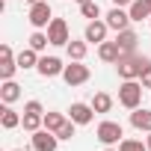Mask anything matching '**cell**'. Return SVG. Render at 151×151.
I'll use <instances>...</instances> for the list:
<instances>
[{
  "label": "cell",
  "instance_id": "obj_34",
  "mask_svg": "<svg viewBox=\"0 0 151 151\" xmlns=\"http://www.w3.org/2000/svg\"><path fill=\"white\" fill-rule=\"evenodd\" d=\"M145 3H148V9H151V0H145Z\"/></svg>",
  "mask_w": 151,
  "mask_h": 151
},
{
  "label": "cell",
  "instance_id": "obj_12",
  "mask_svg": "<svg viewBox=\"0 0 151 151\" xmlns=\"http://www.w3.org/2000/svg\"><path fill=\"white\" fill-rule=\"evenodd\" d=\"M36 68H39L42 77H56V74H62V71H65V65H62L56 56H42Z\"/></svg>",
  "mask_w": 151,
  "mask_h": 151
},
{
  "label": "cell",
  "instance_id": "obj_13",
  "mask_svg": "<svg viewBox=\"0 0 151 151\" xmlns=\"http://www.w3.org/2000/svg\"><path fill=\"white\" fill-rule=\"evenodd\" d=\"M116 42H119V47H122V53H136V42H139V36L127 27V30H122V33H116Z\"/></svg>",
  "mask_w": 151,
  "mask_h": 151
},
{
  "label": "cell",
  "instance_id": "obj_6",
  "mask_svg": "<svg viewBox=\"0 0 151 151\" xmlns=\"http://www.w3.org/2000/svg\"><path fill=\"white\" fill-rule=\"evenodd\" d=\"M47 39H50V45H68L71 39H68V24L62 21V18H53L50 24H47Z\"/></svg>",
  "mask_w": 151,
  "mask_h": 151
},
{
  "label": "cell",
  "instance_id": "obj_8",
  "mask_svg": "<svg viewBox=\"0 0 151 151\" xmlns=\"http://www.w3.org/2000/svg\"><path fill=\"white\" fill-rule=\"evenodd\" d=\"M15 68H18V59L12 56V47L3 45V47H0V77H3V80H12Z\"/></svg>",
  "mask_w": 151,
  "mask_h": 151
},
{
  "label": "cell",
  "instance_id": "obj_19",
  "mask_svg": "<svg viewBox=\"0 0 151 151\" xmlns=\"http://www.w3.org/2000/svg\"><path fill=\"white\" fill-rule=\"evenodd\" d=\"M65 47H68V56H71L74 62H83V56H86V50H89L86 39H83V42H74V39H71V42H68Z\"/></svg>",
  "mask_w": 151,
  "mask_h": 151
},
{
  "label": "cell",
  "instance_id": "obj_9",
  "mask_svg": "<svg viewBox=\"0 0 151 151\" xmlns=\"http://www.w3.org/2000/svg\"><path fill=\"white\" fill-rule=\"evenodd\" d=\"M127 24H130V12H124L122 6H113V9L107 12V27H110V30L122 33V30H127Z\"/></svg>",
  "mask_w": 151,
  "mask_h": 151
},
{
  "label": "cell",
  "instance_id": "obj_15",
  "mask_svg": "<svg viewBox=\"0 0 151 151\" xmlns=\"http://www.w3.org/2000/svg\"><path fill=\"white\" fill-rule=\"evenodd\" d=\"M130 124H133L136 130H145V133H151V110H142V107H136V110L130 113Z\"/></svg>",
  "mask_w": 151,
  "mask_h": 151
},
{
  "label": "cell",
  "instance_id": "obj_31",
  "mask_svg": "<svg viewBox=\"0 0 151 151\" xmlns=\"http://www.w3.org/2000/svg\"><path fill=\"white\" fill-rule=\"evenodd\" d=\"M145 145H148V151H151V133H148V139H145Z\"/></svg>",
  "mask_w": 151,
  "mask_h": 151
},
{
  "label": "cell",
  "instance_id": "obj_16",
  "mask_svg": "<svg viewBox=\"0 0 151 151\" xmlns=\"http://www.w3.org/2000/svg\"><path fill=\"white\" fill-rule=\"evenodd\" d=\"M0 98H3V104H15L21 98V86L15 80H3V86H0Z\"/></svg>",
  "mask_w": 151,
  "mask_h": 151
},
{
  "label": "cell",
  "instance_id": "obj_18",
  "mask_svg": "<svg viewBox=\"0 0 151 151\" xmlns=\"http://www.w3.org/2000/svg\"><path fill=\"white\" fill-rule=\"evenodd\" d=\"M15 59H18V68H36V65H39V50H33V47H24V50H21Z\"/></svg>",
  "mask_w": 151,
  "mask_h": 151
},
{
  "label": "cell",
  "instance_id": "obj_5",
  "mask_svg": "<svg viewBox=\"0 0 151 151\" xmlns=\"http://www.w3.org/2000/svg\"><path fill=\"white\" fill-rule=\"evenodd\" d=\"M30 24L36 27V30H42V27H47L50 21H53V12H50V6H47V0H42V3H33L30 6Z\"/></svg>",
  "mask_w": 151,
  "mask_h": 151
},
{
  "label": "cell",
  "instance_id": "obj_14",
  "mask_svg": "<svg viewBox=\"0 0 151 151\" xmlns=\"http://www.w3.org/2000/svg\"><path fill=\"white\" fill-rule=\"evenodd\" d=\"M98 56L104 59V62H119V56H122V47H119V42H101L98 45Z\"/></svg>",
  "mask_w": 151,
  "mask_h": 151
},
{
  "label": "cell",
  "instance_id": "obj_24",
  "mask_svg": "<svg viewBox=\"0 0 151 151\" xmlns=\"http://www.w3.org/2000/svg\"><path fill=\"white\" fill-rule=\"evenodd\" d=\"M65 122H68V119H65L62 113H45V127H47V130H53V133H56Z\"/></svg>",
  "mask_w": 151,
  "mask_h": 151
},
{
  "label": "cell",
  "instance_id": "obj_11",
  "mask_svg": "<svg viewBox=\"0 0 151 151\" xmlns=\"http://www.w3.org/2000/svg\"><path fill=\"white\" fill-rule=\"evenodd\" d=\"M68 116H71V122H77V124H89V122H92V116H95V110H92V104L74 101V104H71V110H68Z\"/></svg>",
  "mask_w": 151,
  "mask_h": 151
},
{
  "label": "cell",
  "instance_id": "obj_28",
  "mask_svg": "<svg viewBox=\"0 0 151 151\" xmlns=\"http://www.w3.org/2000/svg\"><path fill=\"white\" fill-rule=\"evenodd\" d=\"M24 113H39V116H45V107H42L39 101H27V104H24Z\"/></svg>",
  "mask_w": 151,
  "mask_h": 151
},
{
  "label": "cell",
  "instance_id": "obj_27",
  "mask_svg": "<svg viewBox=\"0 0 151 151\" xmlns=\"http://www.w3.org/2000/svg\"><path fill=\"white\" fill-rule=\"evenodd\" d=\"M74 127H77V122H71V119H68V122L56 130V136H59V139H71V136H74Z\"/></svg>",
  "mask_w": 151,
  "mask_h": 151
},
{
  "label": "cell",
  "instance_id": "obj_2",
  "mask_svg": "<svg viewBox=\"0 0 151 151\" xmlns=\"http://www.w3.org/2000/svg\"><path fill=\"white\" fill-rule=\"evenodd\" d=\"M142 92H145L142 83H136V80H124V83L119 86V104L127 107V110H136V107L142 104Z\"/></svg>",
  "mask_w": 151,
  "mask_h": 151
},
{
  "label": "cell",
  "instance_id": "obj_26",
  "mask_svg": "<svg viewBox=\"0 0 151 151\" xmlns=\"http://www.w3.org/2000/svg\"><path fill=\"white\" fill-rule=\"evenodd\" d=\"M119 151H148V145L139 142V139H122L119 142Z\"/></svg>",
  "mask_w": 151,
  "mask_h": 151
},
{
  "label": "cell",
  "instance_id": "obj_33",
  "mask_svg": "<svg viewBox=\"0 0 151 151\" xmlns=\"http://www.w3.org/2000/svg\"><path fill=\"white\" fill-rule=\"evenodd\" d=\"M33 3H42V0H30V6H33Z\"/></svg>",
  "mask_w": 151,
  "mask_h": 151
},
{
  "label": "cell",
  "instance_id": "obj_35",
  "mask_svg": "<svg viewBox=\"0 0 151 151\" xmlns=\"http://www.w3.org/2000/svg\"><path fill=\"white\" fill-rule=\"evenodd\" d=\"M77 3H86V0H77Z\"/></svg>",
  "mask_w": 151,
  "mask_h": 151
},
{
  "label": "cell",
  "instance_id": "obj_22",
  "mask_svg": "<svg viewBox=\"0 0 151 151\" xmlns=\"http://www.w3.org/2000/svg\"><path fill=\"white\" fill-rule=\"evenodd\" d=\"M21 124H24V130H30V133H36L42 124H45V116H39V113H24V119H21Z\"/></svg>",
  "mask_w": 151,
  "mask_h": 151
},
{
  "label": "cell",
  "instance_id": "obj_36",
  "mask_svg": "<svg viewBox=\"0 0 151 151\" xmlns=\"http://www.w3.org/2000/svg\"><path fill=\"white\" fill-rule=\"evenodd\" d=\"M15 151H24V148H15Z\"/></svg>",
  "mask_w": 151,
  "mask_h": 151
},
{
  "label": "cell",
  "instance_id": "obj_4",
  "mask_svg": "<svg viewBox=\"0 0 151 151\" xmlns=\"http://www.w3.org/2000/svg\"><path fill=\"white\" fill-rule=\"evenodd\" d=\"M95 136H98V142H104V145H116V142H122L124 130H122L119 122H101L98 130H95Z\"/></svg>",
  "mask_w": 151,
  "mask_h": 151
},
{
  "label": "cell",
  "instance_id": "obj_29",
  "mask_svg": "<svg viewBox=\"0 0 151 151\" xmlns=\"http://www.w3.org/2000/svg\"><path fill=\"white\" fill-rule=\"evenodd\" d=\"M139 80H142V86H145V89H151V65L142 71V77H139Z\"/></svg>",
  "mask_w": 151,
  "mask_h": 151
},
{
  "label": "cell",
  "instance_id": "obj_17",
  "mask_svg": "<svg viewBox=\"0 0 151 151\" xmlns=\"http://www.w3.org/2000/svg\"><path fill=\"white\" fill-rule=\"evenodd\" d=\"M0 124H3L6 130H12V127H18V124H21V116H18L9 104H3V110H0Z\"/></svg>",
  "mask_w": 151,
  "mask_h": 151
},
{
  "label": "cell",
  "instance_id": "obj_21",
  "mask_svg": "<svg viewBox=\"0 0 151 151\" xmlns=\"http://www.w3.org/2000/svg\"><path fill=\"white\" fill-rule=\"evenodd\" d=\"M92 110H95V113H110V110H113V98H110L107 92H98V95L92 98Z\"/></svg>",
  "mask_w": 151,
  "mask_h": 151
},
{
  "label": "cell",
  "instance_id": "obj_10",
  "mask_svg": "<svg viewBox=\"0 0 151 151\" xmlns=\"http://www.w3.org/2000/svg\"><path fill=\"white\" fill-rule=\"evenodd\" d=\"M107 21H89L86 24V33H83V39L86 42H92V45H101V42H107Z\"/></svg>",
  "mask_w": 151,
  "mask_h": 151
},
{
  "label": "cell",
  "instance_id": "obj_23",
  "mask_svg": "<svg viewBox=\"0 0 151 151\" xmlns=\"http://www.w3.org/2000/svg\"><path fill=\"white\" fill-rule=\"evenodd\" d=\"M80 15L89 18V21H98L101 18V6L95 3V0H86V3H80Z\"/></svg>",
  "mask_w": 151,
  "mask_h": 151
},
{
  "label": "cell",
  "instance_id": "obj_25",
  "mask_svg": "<svg viewBox=\"0 0 151 151\" xmlns=\"http://www.w3.org/2000/svg\"><path fill=\"white\" fill-rule=\"evenodd\" d=\"M47 45H50V39H47V33H39V30H36V33L30 36V47H33V50H45Z\"/></svg>",
  "mask_w": 151,
  "mask_h": 151
},
{
  "label": "cell",
  "instance_id": "obj_30",
  "mask_svg": "<svg viewBox=\"0 0 151 151\" xmlns=\"http://www.w3.org/2000/svg\"><path fill=\"white\" fill-rule=\"evenodd\" d=\"M113 3H116V6H130L133 0H113Z\"/></svg>",
  "mask_w": 151,
  "mask_h": 151
},
{
  "label": "cell",
  "instance_id": "obj_1",
  "mask_svg": "<svg viewBox=\"0 0 151 151\" xmlns=\"http://www.w3.org/2000/svg\"><path fill=\"white\" fill-rule=\"evenodd\" d=\"M148 65H151V59H148V56H139V53H122L119 62H116L122 80H136V77H142V71H145Z\"/></svg>",
  "mask_w": 151,
  "mask_h": 151
},
{
  "label": "cell",
  "instance_id": "obj_7",
  "mask_svg": "<svg viewBox=\"0 0 151 151\" xmlns=\"http://www.w3.org/2000/svg\"><path fill=\"white\" fill-rule=\"evenodd\" d=\"M56 142H59V136L53 130H47V127H42V130L33 133V148L36 151H56Z\"/></svg>",
  "mask_w": 151,
  "mask_h": 151
},
{
  "label": "cell",
  "instance_id": "obj_20",
  "mask_svg": "<svg viewBox=\"0 0 151 151\" xmlns=\"http://www.w3.org/2000/svg\"><path fill=\"white\" fill-rule=\"evenodd\" d=\"M127 12H130V21H142V18H151V9H148V3H145V0H133Z\"/></svg>",
  "mask_w": 151,
  "mask_h": 151
},
{
  "label": "cell",
  "instance_id": "obj_32",
  "mask_svg": "<svg viewBox=\"0 0 151 151\" xmlns=\"http://www.w3.org/2000/svg\"><path fill=\"white\" fill-rule=\"evenodd\" d=\"M104 151H119V148H113V145H107V148H104Z\"/></svg>",
  "mask_w": 151,
  "mask_h": 151
},
{
  "label": "cell",
  "instance_id": "obj_3",
  "mask_svg": "<svg viewBox=\"0 0 151 151\" xmlns=\"http://www.w3.org/2000/svg\"><path fill=\"white\" fill-rule=\"evenodd\" d=\"M89 77H92L89 65H83V62H74V59H71V65H65V71H62V80H65L68 86H80V83H86Z\"/></svg>",
  "mask_w": 151,
  "mask_h": 151
}]
</instances>
